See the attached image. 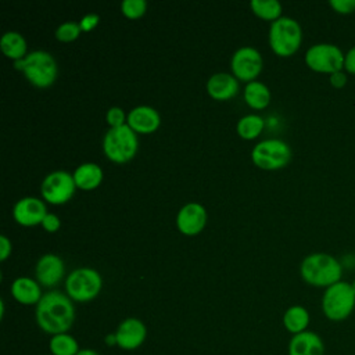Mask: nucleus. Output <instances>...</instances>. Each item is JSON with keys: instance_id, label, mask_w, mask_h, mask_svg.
<instances>
[{"instance_id": "a211bd4d", "label": "nucleus", "mask_w": 355, "mask_h": 355, "mask_svg": "<svg viewBox=\"0 0 355 355\" xmlns=\"http://www.w3.org/2000/svg\"><path fill=\"white\" fill-rule=\"evenodd\" d=\"M207 92L215 100H229L239 92V79L229 72H216L208 78Z\"/></svg>"}, {"instance_id": "f257e3e1", "label": "nucleus", "mask_w": 355, "mask_h": 355, "mask_svg": "<svg viewBox=\"0 0 355 355\" xmlns=\"http://www.w3.org/2000/svg\"><path fill=\"white\" fill-rule=\"evenodd\" d=\"M37 326L47 334L68 333L75 320L72 300L61 291H47L36 304Z\"/></svg>"}, {"instance_id": "bb28decb", "label": "nucleus", "mask_w": 355, "mask_h": 355, "mask_svg": "<svg viewBox=\"0 0 355 355\" xmlns=\"http://www.w3.org/2000/svg\"><path fill=\"white\" fill-rule=\"evenodd\" d=\"M80 32H82V29H80L79 22H76V21H65V22H61L55 28L54 35L61 42H72V40L79 37Z\"/></svg>"}, {"instance_id": "2f4dec72", "label": "nucleus", "mask_w": 355, "mask_h": 355, "mask_svg": "<svg viewBox=\"0 0 355 355\" xmlns=\"http://www.w3.org/2000/svg\"><path fill=\"white\" fill-rule=\"evenodd\" d=\"M42 226H43L44 230L53 233V232H57V230L60 229L61 220H60V218H58L55 214L47 212L46 216H44V219L42 220Z\"/></svg>"}, {"instance_id": "a878e982", "label": "nucleus", "mask_w": 355, "mask_h": 355, "mask_svg": "<svg viewBox=\"0 0 355 355\" xmlns=\"http://www.w3.org/2000/svg\"><path fill=\"white\" fill-rule=\"evenodd\" d=\"M250 7L255 15L268 21H275L280 18L283 10L279 0H251Z\"/></svg>"}, {"instance_id": "1a4fd4ad", "label": "nucleus", "mask_w": 355, "mask_h": 355, "mask_svg": "<svg viewBox=\"0 0 355 355\" xmlns=\"http://www.w3.org/2000/svg\"><path fill=\"white\" fill-rule=\"evenodd\" d=\"M344 53L333 43L312 44L305 53L306 65L320 73H334L344 69Z\"/></svg>"}, {"instance_id": "cd10ccee", "label": "nucleus", "mask_w": 355, "mask_h": 355, "mask_svg": "<svg viewBox=\"0 0 355 355\" xmlns=\"http://www.w3.org/2000/svg\"><path fill=\"white\" fill-rule=\"evenodd\" d=\"M147 10L146 0H123L121 3V11L128 18H140Z\"/></svg>"}, {"instance_id": "5701e85b", "label": "nucleus", "mask_w": 355, "mask_h": 355, "mask_svg": "<svg viewBox=\"0 0 355 355\" xmlns=\"http://www.w3.org/2000/svg\"><path fill=\"white\" fill-rule=\"evenodd\" d=\"M244 100L255 110H262L270 103V90L261 80H251L244 86Z\"/></svg>"}, {"instance_id": "423d86ee", "label": "nucleus", "mask_w": 355, "mask_h": 355, "mask_svg": "<svg viewBox=\"0 0 355 355\" xmlns=\"http://www.w3.org/2000/svg\"><path fill=\"white\" fill-rule=\"evenodd\" d=\"M355 308V290L352 283L340 280L327 287L322 297V311L333 322L345 320Z\"/></svg>"}, {"instance_id": "ddd939ff", "label": "nucleus", "mask_w": 355, "mask_h": 355, "mask_svg": "<svg viewBox=\"0 0 355 355\" xmlns=\"http://www.w3.org/2000/svg\"><path fill=\"white\" fill-rule=\"evenodd\" d=\"M46 214L47 208L44 201L32 196L19 198L12 207V216L22 226L42 225Z\"/></svg>"}, {"instance_id": "e433bc0d", "label": "nucleus", "mask_w": 355, "mask_h": 355, "mask_svg": "<svg viewBox=\"0 0 355 355\" xmlns=\"http://www.w3.org/2000/svg\"><path fill=\"white\" fill-rule=\"evenodd\" d=\"M105 343L108 344V345H116V338H115V333L114 334H108L107 337H105Z\"/></svg>"}, {"instance_id": "20e7f679", "label": "nucleus", "mask_w": 355, "mask_h": 355, "mask_svg": "<svg viewBox=\"0 0 355 355\" xmlns=\"http://www.w3.org/2000/svg\"><path fill=\"white\" fill-rule=\"evenodd\" d=\"M268 40L270 49L280 57L293 55L301 46L302 29L297 19L282 15L270 22Z\"/></svg>"}, {"instance_id": "4be33fe9", "label": "nucleus", "mask_w": 355, "mask_h": 355, "mask_svg": "<svg viewBox=\"0 0 355 355\" xmlns=\"http://www.w3.org/2000/svg\"><path fill=\"white\" fill-rule=\"evenodd\" d=\"M309 312L302 305H291L290 308L286 309L283 315V326L293 336L305 331L309 324Z\"/></svg>"}, {"instance_id": "b1692460", "label": "nucleus", "mask_w": 355, "mask_h": 355, "mask_svg": "<svg viewBox=\"0 0 355 355\" xmlns=\"http://www.w3.org/2000/svg\"><path fill=\"white\" fill-rule=\"evenodd\" d=\"M49 349L51 355H76L80 351L76 338L69 333H60L51 336Z\"/></svg>"}, {"instance_id": "58836bf2", "label": "nucleus", "mask_w": 355, "mask_h": 355, "mask_svg": "<svg viewBox=\"0 0 355 355\" xmlns=\"http://www.w3.org/2000/svg\"><path fill=\"white\" fill-rule=\"evenodd\" d=\"M49 355H51V354H49Z\"/></svg>"}, {"instance_id": "7ed1b4c3", "label": "nucleus", "mask_w": 355, "mask_h": 355, "mask_svg": "<svg viewBox=\"0 0 355 355\" xmlns=\"http://www.w3.org/2000/svg\"><path fill=\"white\" fill-rule=\"evenodd\" d=\"M14 67L37 87L51 86L58 75L57 61L46 50L29 51L24 58L14 61Z\"/></svg>"}, {"instance_id": "c756f323", "label": "nucleus", "mask_w": 355, "mask_h": 355, "mask_svg": "<svg viewBox=\"0 0 355 355\" xmlns=\"http://www.w3.org/2000/svg\"><path fill=\"white\" fill-rule=\"evenodd\" d=\"M330 6L340 14H351L355 11V0H330Z\"/></svg>"}, {"instance_id": "393cba45", "label": "nucleus", "mask_w": 355, "mask_h": 355, "mask_svg": "<svg viewBox=\"0 0 355 355\" xmlns=\"http://www.w3.org/2000/svg\"><path fill=\"white\" fill-rule=\"evenodd\" d=\"M265 121L258 114H245L237 121V133L243 139H255L263 129Z\"/></svg>"}, {"instance_id": "9d476101", "label": "nucleus", "mask_w": 355, "mask_h": 355, "mask_svg": "<svg viewBox=\"0 0 355 355\" xmlns=\"http://www.w3.org/2000/svg\"><path fill=\"white\" fill-rule=\"evenodd\" d=\"M76 183L73 175L64 169H57L44 176L40 184L42 197L50 204H64L73 196Z\"/></svg>"}, {"instance_id": "473e14b6", "label": "nucleus", "mask_w": 355, "mask_h": 355, "mask_svg": "<svg viewBox=\"0 0 355 355\" xmlns=\"http://www.w3.org/2000/svg\"><path fill=\"white\" fill-rule=\"evenodd\" d=\"M11 240L6 234H0V261H4L11 254Z\"/></svg>"}, {"instance_id": "6ab92c4d", "label": "nucleus", "mask_w": 355, "mask_h": 355, "mask_svg": "<svg viewBox=\"0 0 355 355\" xmlns=\"http://www.w3.org/2000/svg\"><path fill=\"white\" fill-rule=\"evenodd\" d=\"M11 294L22 305H33L43 297L40 283L28 276H19L11 283Z\"/></svg>"}, {"instance_id": "aec40b11", "label": "nucleus", "mask_w": 355, "mask_h": 355, "mask_svg": "<svg viewBox=\"0 0 355 355\" xmlns=\"http://www.w3.org/2000/svg\"><path fill=\"white\" fill-rule=\"evenodd\" d=\"M76 187L82 190H93L103 180V169L96 162H83L73 171Z\"/></svg>"}, {"instance_id": "6e6552de", "label": "nucleus", "mask_w": 355, "mask_h": 355, "mask_svg": "<svg viewBox=\"0 0 355 355\" xmlns=\"http://www.w3.org/2000/svg\"><path fill=\"white\" fill-rule=\"evenodd\" d=\"M251 159L261 169H280L290 162L291 148L282 139H265L252 147Z\"/></svg>"}, {"instance_id": "72a5a7b5", "label": "nucleus", "mask_w": 355, "mask_h": 355, "mask_svg": "<svg viewBox=\"0 0 355 355\" xmlns=\"http://www.w3.org/2000/svg\"><path fill=\"white\" fill-rule=\"evenodd\" d=\"M344 69L349 73H355V46H352L344 55Z\"/></svg>"}, {"instance_id": "c9c22d12", "label": "nucleus", "mask_w": 355, "mask_h": 355, "mask_svg": "<svg viewBox=\"0 0 355 355\" xmlns=\"http://www.w3.org/2000/svg\"><path fill=\"white\" fill-rule=\"evenodd\" d=\"M76 355H100L97 351H94V349H90V348H83V349H80Z\"/></svg>"}, {"instance_id": "7c9ffc66", "label": "nucleus", "mask_w": 355, "mask_h": 355, "mask_svg": "<svg viewBox=\"0 0 355 355\" xmlns=\"http://www.w3.org/2000/svg\"><path fill=\"white\" fill-rule=\"evenodd\" d=\"M98 22H100V15L94 14V12H89L80 18L79 25H80L82 32H89V31L94 29L98 25Z\"/></svg>"}, {"instance_id": "dca6fc26", "label": "nucleus", "mask_w": 355, "mask_h": 355, "mask_svg": "<svg viewBox=\"0 0 355 355\" xmlns=\"http://www.w3.org/2000/svg\"><path fill=\"white\" fill-rule=\"evenodd\" d=\"M126 123L136 133H151L161 125V115L151 105H136L128 112Z\"/></svg>"}, {"instance_id": "4c0bfd02", "label": "nucleus", "mask_w": 355, "mask_h": 355, "mask_svg": "<svg viewBox=\"0 0 355 355\" xmlns=\"http://www.w3.org/2000/svg\"><path fill=\"white\" fill-rule=\"evenodd\" d=\"M352 287H354V290H355V282H354V283H352Z\"/></svg>"}, {"instance_id": "412c9836", "label": "nucleus", "mask_w": 355, "mask_h": 355, "mask_svg": "<svg viewBox=\"0 0 355 355\" xmlns=\"http://www.w3.org/2000/svg\"><path fill=\"white\" fill-rule=\"evenodd\" d=\"M0 49L3 54L14 61L24 58L26 53V40L17 31H7L0 37Z\"/></svg>"}, {"instance_id": "39448f33", "label": "nucleus", "mask_w": 355, "mask_h": 355, "mask_svg": "<svg viewBox=\"0 0 355 355\" xmlns=\"http://www.w3.org/2000/svg\"><path fill=\"white\" fill-rule=\"evenodd\" d=\"M137 148V133L128 123L110 128L103 137L104 154L114 162H128L136 155Z\"/></svg>"}, {"instance_id": "f3484780", "label": "nucleus", "mask_w": 355, "mask_h": 355, "mask_svg": "<svg viewBox=\"0 0 355 355\" xmlns=\"http://www.w3.org/2000/svg\"><path fill=\"white\" fill-rule=\"evenodd\" d=\"M288 355H324L323 340L309 330L294 334L288 343Z\"/></svg>"}, {"instance_id": "4468645a", "label": "nucleus", "mask_w": 355, "mask_h": 355, "mask_svg": "<svg viewBox=\"0 0 355 355\" xmlns=\"http://www.w3.org/2000/svg\"><path fill=\"white\" fill-rule=\"evenodd\" d=\"M207 223V211L200 202L184 204L176 215V226L186 236L198 234Z\"/></svg>"}, {"instance_id": "f704fd0d", "label": "nucleus", "mask_w": 355, "mask_h": 355, "mask_svg": "<svg viewBox=\"0 0 355 355\" xmlns=\"http://www.w3.org/2000/svg\"><path fill=\"white\" fill-rule=\"evenodd\" d=\"M329 79H330L331 86H334L336 89L344 87V86L347 85V80H348V78H347V75H345L344 71H337V72L331 73Z\"/></svg>"}, {"instance_id": "f8f14e48", "label": "nucleus", "mask_w": 355, "mask_h": 355, "mask_svg": "<svg viewBox=\"0 0 355 355\" xmlns=\"http://www.w3.org/2000/svg\"><path fill=\"white\" fill-rule=\"evenodd\" d=\"M147 337L146 324L137 318L123 319L115 331L116 345L125 351H133L143 345Z\"/></svg>"}, {"instance_id": "c85d7f7f", "label": "nucleus", "mask_w": 355, "mask_h": 355, "mask_svg": "<svg viewBox=\"0 0 355 355\" xmlns=\"http://www.w3.org/2000/svg\"><path fill=\"white\" fill-rule=\"evenodd\" d=\"M126 116L128 115H125V111L116 105L110 107L105 114V119H107V123L110 125V128H115V126H121V125L126 123Z\"/></svg>"}, {"instance_id": "0eeeda50", "label": "nucleus", "mask_w": 355, "mask_h": 355, "mask_svg": "<svg viewBox=\"0 0 355 355\" xmlns=\"http://www.w3.org/2000/svg\"><path fill=\"white\" fill-rule=\"evenodd\" d=\"M101 287V275L89 266L73 269L65 279L67 295L78 302L92 301L100 294Z\"/></svg>"}, {"instance_id": "f03ea898", "label": "nucleus", "mask_w": 355, "mask_h": 355, "mask_svg": "<svg viewBox=\"0 0 355 355\" xmlns=\"http://www.w3.org/2000/svg\"><path fill=\"white\" fill-rule=\"evenodd\" d=\"M301 277L315 287H330L341 280L343 266L337 258L326 252L306 255L300 266Z\"/></svg>"}, {"instance_id": "9b49d317", "label": "nucleus", "mask_w": 355, "mask_h": 355, "mask_svg": "<svg viewBox=\"0 0 355 355\" xmlns=\"http://www.w3.org/2000/svg\"><path fill=\"white\" fill-rule=\"evenodd\" d=\"M263 60L259 53L252 46H241L239 47L230 58V68L233 75L240 79L245 80L247 83L255 80V78L262 71Z\"/></svg>"}, {"instance_id": "2eb2a0df", "label": "nucleus", "mask_w": 355, "mask_h": 355, "mask_svg": "<svg viewBox=\"0 0 355 355\" xmlns=\"http://www.w3.org/2000/svg\"><path fill=\"white\" fill-rule=\"evenodd\" d=\"M64 273H65V265L62 258L53 252H47L42 255L36 262V268H35L36 280L44 287H51L60 283L61 279L64 277Z\"/></svg>"}]
</instances>
